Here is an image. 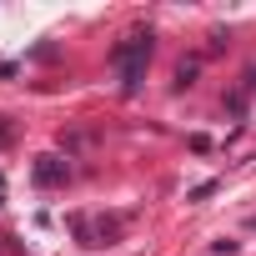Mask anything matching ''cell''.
I'll use <instances>...</instances> for the list:
<instances>
[{
    "label": "cell",
    "mask_w": 256,
    "mask_h": 256,
    "mask_svg": "<svg viewBox=\"0 0 256 256\" xmlns=\"http://www.w3.org/2000/svg\"><path fill=\"white\" fill-rule=\"evenodd\" d=\"M116 70H120V90L126 96H136L141 80H146V66H151V36H126L116 50H110Z\"/></svg>",
    "instance_id": "6da1fadb"
},
{
    "label": "cell",
    "mask_w": 256,
    "mask_h": 256,
    "mask_svg": "<svg viewBox=\"0 0 256 256\" xmlns=\"http://www.w3.org/2000/svg\"><path fill=\"white\" fill-rule=\"evenodd\" d=\"M36 181H40V186H56V181H66V161H60V156H40V166H36Z\"/></svg>",
    "instance_id": "7a4b0ae2"
},
{
    "label": "cell",
    "mask_w": 256,
    "mask_h": 256,
    "mask_svg": "<svg viewBox=\"0 0 256 256\" xmlns=\"http://www.w3.org/2000/svg\"><path fill=\"white\" fill-rule=\"evenodd\" d=\"M246 80H251V96H256V70H251V76H246Z\"/></svg>",
    "instance_id": "277c9868"
},
{
    "label": "cell",
    "mask_w": 256,
    "mask_h": 256,
    "mask_svg": "<svg viewBox=\"0 0 256 256\" xmlns=\"http://www.w3.org/2000/svg\"><path fill=\"white\" fill-rule=\"evenodd\" d=\"M10 141V126H6V116H0V146H6Z\"/></svg>",
    "instance_id": "3957f363"
}]
</instances>
